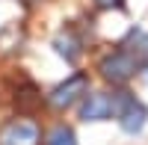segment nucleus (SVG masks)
Returning a JSON list of instances; mask_svg holds the SVG:
<instances>
[{
  "label": "nucleus",
  "instance_id": "1",
  "mask_svg": "<svg viewBox=\"0 0 148 145\" xmlns=\"http://www.w3.org/2000/svg\"><path fill=\"white\" fill-rule=\"evenodd\" d=\"M130 101V92H89L80 101V118L83 122H107L121 113V107Z\"/></svg>",
  "mask_w": 148,
  "mask_h": 145
},
{
  "label": "nucleus",
  "instance_id": "2",
  "mask_svg": "<svg viewBox=\"0 0 148 145\" xmlns=\"http://www.w3.org/2000/svg\"><path fill=\"white\" fill-rule=\"evenodd\" d=\"M142 68V59L133 56L130 51H125V47H119V51L107 53L101 62H98V71H101V77L107 83H113V86H121V83H127L130 77H136Z\"/></svg>",
  "mask_w": 148,
  "mask_h": 145
},
{
  "label": "nucleus",
  "instance_id": "3",
  "mask_svg": "<svg viewBox=\"0 0 148 145\" xmlns=\"http://www.w3.org/2000/svg\"><path fill=\"white\" fill-rule=\"evenodd\" d=\"M86 95H89V77H86L83 71H77V74H71L68 80H62L59 86L51 89L47 104H51L53 110H68V107L80 104Z\"/></svg>",
  "mask_w": 148,
  "mask_h": 145
},
{
  "label": "nucleus",
  "instance_id": "4",
  "mask_svg": "<svg viewBox=\"0 0 148 145\" xmlns=\"http://www.w3.org/2000/svg\"><path fill=\"white\" fill-rule=\"evenodd\" d=\"M0 145H42V127L30 118H15L0 130Z\"/></svg>",
  "mask_w": 148,
  "mask_h": 145
},
{
  "label": "nucleus",
  "instance_id": "5",
  "mask_svg": "<svg viewBox=\"0 0 148 145\" xmlns=\"http://www.w3.org/2000/svg\"><path fill=\"white\" fill-rule=\"evenodd\" d=\"M116 118H119V127L125 130V133L136 136V133H142V127H145V122H148V107H145L142 101H136V98H130L125 107H121V113H119Z\"/></svg>",
  "mask_w": 148,
  "mask_h": 145
},
{
  "label": "nucleus",
  "instance_id": "6",
  "mask_svg": "<svg viewBox=\"0 0 148 145\" xmlns=\"http://www.w3.org/2000/svg\"><path fill=\"white\" fill-rule=\"evenodd\" d=\"M53 47H56L59 56L68 59V62H77V56H80V42L74 39L71 33H59L56 39H53Z\"/></svg>",
  "mask_w": 148,
  "mask_h": 145
},
{
  "label": "nucleus",
  "instance_id": "7",
  "mask_svg": "<svg viewBox=\"0 0 148 145\" xmlns=\"http://www.w3.org/2000/svg\"><path fill=\"white\" fill-rule=\"evenodd\" d=\"M121 47H125V51H130L133 56H148V36L136 27V30H130L127 33V39H125V44H121Z\"/></svg>",
  "mask_w": 148,
  "mask_h": 145
},
{
  "label": "nucleus",
  "instance_id": "8",
  "mask_svg": "<svg viewBox=\"0 0 148 145\" xmlns=\"http://www.w3.org/2000/svg\"><path fill=\"white\" fill-rule=\"evenodd\" d=\"M45 145H77V136H74V130L68 124H56L45 136Z\"/></svg>",
  "mask_w": 148,
  "mask_h": 145
},
{
  "label": "nucleus",
  "instance_id": "9",
  "mask_svg": "<svg viewBox=\"0 0 148 145\" xmlns=\"http://www.w3.org/2000/svg\"><path fill=\"white\" fill-rule=\"evenodd\" d=\"M95 3V9H125V0H92Z\"/></svg>",
  "mask_w": 148,
  "mask_h": 145
},
{
  "label": "nucleus",
  "instance_id": "10",
  "mask_svg": "<svg viewBox=\"0 0 148 145\" xmlns=\"http://www.w3.org/2000/svg\"><path fill=\"white\" fill-rule=\"evenodd\" d=\"M139 77L148 83V62H142V68H139Z\"/></svg>",
  "mask_w": 148,
  "mask_h": 145
}]
</instances>
